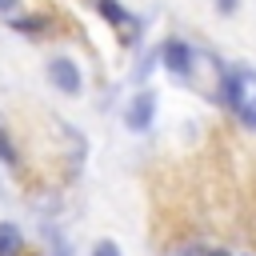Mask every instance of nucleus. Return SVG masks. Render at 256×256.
Returning a JSON list of instances; mask_svg holds the SVG:
<instances>
[{"label":"nucleus","mask_w":256,"mask_h":256,"mask_svg":"<svg viewBox=\"0 0 256 256\" xmlns=\"http://www.w3.org/2000/svg\"><path fill=\"white\" fill-rule=\"evenodd\" d=\"M224 96H228V108L248 124L256 128V68H228L224 72Z\"/></svg>","instance_id":"obj_1"},{"label":"nucleus","mask_w":256,"mask_h":256,"mask_svg":"<svg viewBox=\"0 0 256 256\" xmlns=\"http://www.w3.org/2000/svg\"><path fill=\"white\" fill-rule=\"evenodd\" d=\"M160 60H164V68L176 76V80H188L192 76V48L184 44V40H164V48H160Z\"/></svg>","instance_id":"obj_2"},{"label":"nucleus","mask_w":256,"mask_h":256,"mask_svg":"<svg viewBox=\"0 0 256 256\" xmlns=\"http://www.w3.org/2000/svg\"><path fill=\"white\" fill-rule=\"evenodd\" d=\"M48 80H52V88H60L64 96H76L80 84H84V80H80V68H76L68 56H52V60H48Z\"/></svg>","instance_id":"obj_3"},{"label":"nucleus","mask_w":256,"mask_h":256,"mask_svg":"<svg viewBox=\"0 0 256 256\" xmlns=\"http://www.w3.org/2000/svg\"><path fill=\"white\" fill-rule=\"evenodd\" d=\"M152 116H156V96L152 92H136L128 112H124V124L132 132H144V128H152Z\"/></svg>","instance_id":"obj_4"},{"label":"nucleus","mask_w":256,"mask_h":256,"mask_svg":"<svg viewBox=\"0 0 256 256\" xmlns=\"http://www.w3.org/2000/svg\"><path fill=\"white\" fill-rule=\"evenodd\" d=\"M96 8H100V16H104L108 24H116V28H128L124 36H132V28H136V16H132L128 8H120L116 0H96Z\"/></svg>","instance_id":"obj_5"},{"label":"nucleus","mask_w":256,"mask_h":256,"mask_svg":"<svg viewBox=\"0 0 256 256\" xmlns=\"http://www.w3.org/2000/svg\"><path fill=\"white\" fill-rule=\"evenodd\" d=\"M20 248H24V240H20V228L16 224H0V256H20Z\"/></svg>","instance_id":"obj_6"},{"label":"nucleus","mask_w":256,"mask_h":256,"mask_svg":"<svg viewBox=\"0 0 256 256\" xmlns=\"http://www.w3.org/2000/svg\"><path fill=\"white\" fill-rule=\"evenodd\" d=\"M172 256H228L224 248H200V244H192V248H180V252H172Z\"/></svg>","instance_id":"obj_7"},{"label":"nucleus","mask_w":256,"mask_h":256,"mask_svg":"<svg viewBox=\"0 0 256 256\" xmlns=\"http://www.w3.org/2000/svg\"><path fill=\"white\" fill-rule=\"evenodd\" d=\"M12 28H16V32H24V36H32L36 28H44V20H40V16H36V20H12Z\"/></svg>","instance_id":"obj_8"},{"label":"nucleus","mask_w":256,"mask_h":256,"mask_svg":"<svg viewBox=\"0 0 256 256\" xmlns=\"http://www.w3.org/2000/svg\"><path fill=\"white\" fill-rule=\"evenodd\" d=\"M0 156H4V164H16V148L8 144V136L0 132Z\"/></svg>","instance_id":"obj_9"},{"label":"nucleus","mask_w":256,"mask_h":256,"mask_svg":"<svg viewBox=\"0 0 256 256\" xmlns=\"http://www.w3.org/2000/svg\"><path fill=\"white\" fill-rule=\"evenodd\" d=\"M92 256H120V248H116L112 240H100V244L92 248Z\"/></svg>","instance_id":"obj_10"},{"label":"nucleus","mask_w":256,"mask_h":256,"mask_svg":"<svg viewBox=\"0 0 256 256\" xmlns=\"http://www.w3.org/2000/svg\"><path fill=\"white\" fill-rule=\"evenodd\" d=\"M212 4H216V12H220V16H232V12L240 8V0H212Z\"/></svg>","instance_id":"obj_11"},{"label":"nucleus","mask_w":256,"mask_h":256,"mask_svg":"<svg viewBox=\"0 0 256 256\" xmlns=\"http://www.w3.org/2000/svg\"><path fill=\"white\" fill-rule=\"evenodd\" d=\"M12 4H16V0H0V8H12Z\"/></svg>","instance_id":"obj_12"}]
</instances>
